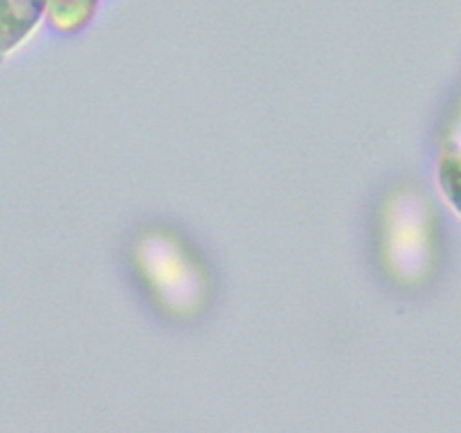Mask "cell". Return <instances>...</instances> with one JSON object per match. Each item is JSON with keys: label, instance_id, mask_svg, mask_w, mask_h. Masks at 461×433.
I'll use <instances>...</instances> for the list:
<instances>
[{"label": "cell", "instance_id": "cell-1", "mask_svg": "<svg viewBox=\"0 0 461 433\" xmlns=\"http://www.w3.org/2000/svg\"><path fill=\"white\" fill-rule=\"evenodd\" d=\"M40 3H0V53H7L35 28L42 14Z\"/></svg>", "mask_w": 461, "mask_h": 433}, {"label": "cell", "instance_id": "cell-2", "mask_svg": "<svg viewBox=\"0 0 461 433\" xmlns=\"http://www.w3.org/2000/svg\"><path fill=\"white\" fill-rule=\"evenodd\" d=\"M440 185L446 189L447 199L461 212V152L452 150L440 162Z\"/></svg>", "mask_w": 461, "mask_h": 433}]
</instances>
